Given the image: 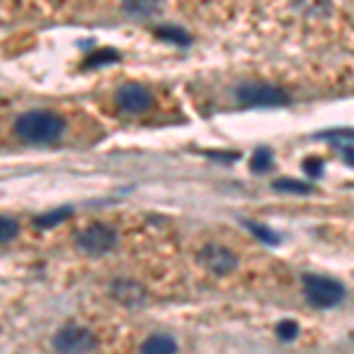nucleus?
<instances>
[{"label":"nucleus","instance_id":"1","mask_svg":"<svg viewBox=\"0 0 354 354\" xmlns=\"http://www.w3.org/2000/svg\"><path fill=\"white\" fill-rule=\"evenodd\" d=\"M15 133L26 145H53L66 133V121L55 111L31 109L15 121Z\"/></svg>","mask_w":354,"mask_h":354},{"label":"nucleus","instance_id":"2","mask_svg":"<svg viewBox=\"0 0 354 354\" xmlns=\"http://www.w3.org/2000/svg\"><path fill=\"white\" fill-rule=\"evenodd\" d=\"M302 290H305V300L317 310H330V307L340 305L347 293L338 279L312 272L302 274Z\"/></svg>","mask_w":354,"mask_h":354},{"label":"nucleus","instance_id":"3","mask_svg":"<svg viewBox=\"0 0 354 354\" xmlns=\"http://www.w3.org/2000/svg\"><path fill=\"white\" fill-rule=\"evenodd\" d=\"M234 95L243 106H283L290 102L286 90L270 83H241Z\"/></svg>","mask_w":354,"mask_h":354},{"label":"nucleus","instance_id":"4","mask_svg":"<svg viewBox=\"0 0 354 354\" xmlns=\"http://www.w3.org/2000/svg\"><path fill=\"white\" fill-rule=\"evenodd\" d=\"M118 243V232L113 230L111 225H104V222H95V225L85 227V230L78 234V248L88 255H106L116 248Z\"/></svg>","mask_w":354,"mask_h":354},{"label":"nucleus","instance_id":"5","mask_svg":"<svg viewBox=\"0 0 354 354\" xmlns=\"http://www.w3.org/2000/svg\"><path fill=\"white\" fill-rule=\"evenodd\" d=\"M55 350L57 352H66V354H73V352H93L97 350V338L90 328L85 326H64L57 330L55 340H53Z\"/></svg>","mask_w":354,"mask_h":354},{"label":"nucleus","instance_id":"6","mask_svg":"<svg viewBox=\"0 0 354 354\" xmlns=\"http://www.w3.org/2000/svg\"><path fill=\"white\" fill-rule=\"evenodd\" d=\"M198 258H201V265L205 267V270L213 272L215 277H227V274H232L239 267L236 253L222 243L203 245L201 253H198Z\"/></svg>","mask_w":354,"mask_h":354},{"label":"nucleus","instance_id":"7","mask_svg":"<svg viewBox=\"0 0 354 354\" xmlns=\"http://www.w3.org/2000/svg\"><path fill=\"white\" fill-rule=\"evenodd\" d=\"M116 104L123 113L140 116V113L151 109L153 95L149 93V88H145L140 83H125L116 90Z\"/></svg>","mask_w":354,"mask_h":354},{"label":"nucleus","instance_id":"8","mask_svg":"<svg viewBox=\"0 0 354 354\" xmlns=\"http://www.w3.org/2000/svg\"><path fill=\"white\" fill-rule=\"evenodd\" d=\"M111 298L118 300L125 307H140L147 300V293L133 279H118L111 286Z\"/></svg>","mask_w":354,"mask_h":354},{"label":"nucleus","instance_id":"9","mask_svg":"<svg viewBox=\"0 0 354 354\" xmlns=\"http://www.w3.org/2000/svg\"><path fill=\"white\" fill-rule=\"evenodd\" d=\"M142 352H153V354H168V352H177V340L170 338V335L165 333H153L149 335L145 342H142L140 347Z\"/></svg>","mask_w":354,"mask_h":354},{"label":"nucleus","instance_id":"10","mask_svg":"<svg viewBox=\"0 0 354 354\" xmlns=\"http://www.w3.org/2000/svg\"><path fill=\"white\" fill-rule=\"evenodd\" d=\"M272 189L274 192H283V194H312L314 187L310 182H302V180H295V177H279V180L272 182Z\"/></svg>","mask_w":354,"mask_h":354},{"label":"nucleus","instance_id":"11","mask_svg":"<svg viewBox=\"0 0 354 354\" xmlns=\"http://www.w3.org/2000/svg\"><path fill=\"white\" fill-rule=\"evenodd\" d=\"M274 168V151L270 147H258V149L253 151V156H250V170L253 173H270Z\"/></svg>","mask_w":354,"mask_h":354},{"label":"nucleus","instance_id":"12","mask_svg":"<svg viewBox=\"0 0 354 354\" xmlns=\"http://www.w3.org/2000/svg\"><path fill=\"white\" fill-rule=\"evenodd\" d=\"M123 8L133 17H151L158 12L161 0H125Z\"/></svg>","mask_w":354,"mask_h":354},{"label":"nucleus","instance_id":"13","mask_svg":"<svg viewBox=\"0 0 354 354\" xmlns=\"http://www.w3.org/2000/svg\"><path fill=\"white\" fill-rule=\"evenodd\" d=\"M243 227L248 230L250 234H253L258 241L262 243H270V245H279L281 243V239H279V234L270 230V227H265V225H260V222H253V220H243Z\"/></svg>","mask_w":354,"mask_h":354},{"label":"nucleus","instance_id":"14","mask_svg":"<svg viewBox=\"0 0 354 354\" xmlns=\"http://www.w3.org/2000/svg\"><path fill=\"white\" fill-rule=\"evenodd\" d=\"M73 210L68 208H59V210H55V213H45V215H41V218H36V227H55V225H59V222H64L68 215H71Z\"/></svg>","mask_w":354,"mask_h":354},{"label":"nucleus","instance_id":"15","mask_svg":"<svg viewBox=\"0 0 354 354\" xmlns=\"http://www.w3.org/2000/svg\"><path fill=\"white\" fill-rule=\"evenodd\" d=\"M19 234V222L8 218V215H0V243H10Z\"/></svg>","mask_w":354,"mask_h":354},{"label":"nucleus","instance_id":"16","mask_svg":"<svg viewBox=\"0 0 354 354\" xmlns=\"http://www.w3.org/2000/svg\"><path fill=\"white\" fill-rule=\"evenodd\" d=\"M298 333H300V324L293 322V319H283V322L277 326L279 340H283V342H293L295 338H298Z\"/></svg>","mask_w":354,"mask_h":354},{"label":"nucleus","instance_id":"17","mask_svg":"<svg viewBox=\"0 0 354 354\" xmlns=\"http://www.w3.org/2000/svg\"><path fill=\"white\" fill-rule=\"evenodd\" d=\"M156 36L165 38V41H170V43H177V45H187V43L192 41L187 31H182V28H168V26L156 28Z\"/></svg>","mask_w":354,"mask_h":354},{"label":"nucleus","instance_id":"18","mask_svg":"<svg viewBox=\"0 0 354 354\" xmlns=\"http://www.w3.org/2000/svg\"><path fill=\"white\" fill-rule=\"evenodd\" d=\"M302 170H305V175L310 177V180H317V177L324 175V161L317 156H310L302 161Z\"/></svg>","mask_w":354,"mask_h":354},{"label":"nucleus","instance_id":"19","mask_svg":"<svg viewBox=\"0 0 354 354\" xmlns=\"http://www.w3.org/2000/svg\"><path fill=\"white\" fill-rule=\"evenodd\" d=\"M317 137H324V140H354V128L326 130V133H317Z\"/></svg>","mask_w":354,"mask_h":354},{"label":"nucleus","instance_id":"20","mask_svg":"<svg viewBox=\"0 0 354 354\" xmlns=\"http://www.w3.org/2000/svg\"><path fill=\"white\" fill-rule=\"evenodd\" d=\"M338 149L342 153V158H345V163L354 168V145H352V142H340Z\"/></svg>","mask_w":354,"mask_h":354}]
</instances>
